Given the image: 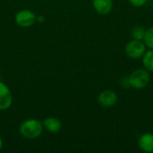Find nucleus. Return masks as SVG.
<instances>
[{"mask_svg":"<svg viewBox=\"0 0 153 153\" xmlns=\"http://www.w3.org/2000/svg\"><path fill=\"white\" fill-rule=\"evenodd\" d=\"M19 132L26 139H36L43 132V123L37 119H28L21 124Z\"/></svg>","mask_w":153,"mask_h":153,"instance_id":"1","label":"nucleus"},{"mask_svg":"<svg viewBox=\"0 0 153 153\" xmlns=\"http://www.w3.org/2000/svg\"><path fill=\"white\" fill-rule=\"evenodd\" d=\"M128 78L131 88L135 90H143L146 88L151 80L150 73L145 68L134 70Z\"/></svg>","mask_w":153,"mask_h":153,"instance_id":"2","label":"nucleus"},{"mask_svg":"<svg viewBox=\"0 0 153 153\" xmlns=\"http://www.w3.org/2000/svg\"><path fill=\"white\" fill-rule=\"evenodd\" d=\"M146 48L147 47L144 44L143 40H138L133 39L126 45L125 52L129 58L137 60L143 57V56L146 52Z\"/></svg>","mask_w":153,"mask_h":153,"instance_id":"3","label":"nucleus"},{"mask_svg":"<svg viewBox=\"0 0 153 153\" xmlns=\"http://www.w3.org/2000/svg\"><path fill=\"white\" fill-rule=\"evenodd\" d=\"M37 21V16L35 13L30 10H22L19 11L15 15V22L23 28L32 26Z\"/></svg>","mask_w":153,"mask_h":153,"instance_id":"4","label":"nucleus"},{"mask_svg":"<svg viewBox=\"0 0 153 153\" xmlns=\"http://www.w3.org/2000/svg\"><path fill=\"white\" fill-rule=\"evenodd\" d=\"M118 96L111 90H104L98 96V102L104 108H111L117 103Z\"/></svg>","mask_w":153,"mask_h":153,"instance_id":"5","label":"nucleus"},{"mask_svg":"<svg viewBox=\"0 0 153 153\" xmlns=\"http://www.w3.org/2000/svg\"><path fill=\"white\" fill-rule=\"evenodd\" d=\"M13 94L9 87L0 82V110H5L9 108L13 103Z\"/></svg>","mask_w":153,"mask_h":153,"instance_id":"6","label":"nucleus"},{"mask_svg":"<svg viewBox=\"0 0 153 153\" xmlns=\"http://www.w3.org/2000/svg\"><path fill=\"white\" fill-rule=\"evenodd\" d=\"M139 149L145 153L153 152V134L145 133L138 139Z\"/></svg>","mask_w":153,"mask_h":153,"instance_id":"7","label":"nucleus"},{"mask_svg":"<svg viewBox=\"0 0 153 153\" xmlns=\"http://www.w3.org/2000/svg\"><path fill=\"white\" fill-rule=\"evenodd\" d=\"M93 8L99 14H108L113 9V0H92Z\"/></svg>","mask_w":153,"mask_h":153,"instance_id":"8","label":"nucleus"},{"mask_svg":"<svg viewBox=\"0 0 153 153\" xmlns=\"http://www.w3.org/2000/svg\"><path fill=\"white\" fill-rule=\"evenodd\" d=\"M43 127L51 134H56L61 130L62 123L56 117H47L43 122Z\"/></svg>","mask_w":153,"mask_h":153,"instance_id":"9","label":"nucleus"},{"mask_svg":"<svg viewBox=\"0 0 153 153\" xmlns=\"http://www.w3.org/2000/svg\"><path fill=\"white\" fill-rule=\"evenodd\" d=\"M142 58L143 67L149 72H153V49L150 48L149 50H146Z\"/></svg>","mask_w":153,"mask_h":153,"instance_id":"10","label":"nucleus"},{"mask_svg":"<svg viewBox=\"0 0 153 153\" xmlns=\"http://www.w3.org/2000/svg\"><path fill=\"white\" fill-rule=\"evenodd\" d=\"M146 30L143 26H135L133 28L131 31V36L134 39H138V40H143L144 35H145Z\"/></svg>","mask_w":153,"mask_h":153,"instance_id":"11","label":"nucleus"},{"mask_svg":"<svg viewBox=\"0 0 153 153\" xmlns=\"http://www.w3.org/2000/svg\"><path fill=\"white\" fill-rule=\"evenodd\" d=\"M143 42L148 48L153 49V27H151L146 30V32L143 38Z\"/></svg>","mask_w":153,"mask_h":153,"instance_id":"12","label":"nucleus"},{"mask_svg":"<svg viewBox=\"0 0 153 153\" xmlns=\"http://www.w3.org/2000/svg\"><path fill=\"white\" fill-rule=\"evenodd\" d=\"M128 2L134 7H143L147 4L148 0H128Z\"/></svg>","mask_w":153,"mask_h":153,"instance_id":"13","label":"nucleus"},{"mask_svg":"<svg viewBox=\"0 0 153 153\" xmlns=\"http://www.w3.org/2000/svg\"><path fill=\"white\" fill-rule=\"evenodd\" d=\"M120 85L125 88V89H128V88H131L130 86V82H129V78L128 76H125L121 79L120 81Z\"/></svg>","mask_w":153,"mask_h":153,"instance_id":"14","label":"nucleus"},{"mask_svg":"<svg viewBox=\"0 0 153 153\" xmlns=\"http://www.w3.org/2000/svg\"><path fill=\"white\" fill-rule=\"evenodd\" d=\"M2 147H3V140H2V138L0 137V150L2 149Z\"/></svg>","mask_w":153,"mask_h":153,"instance_id":"15","label":"nucleus"}]
</instances>
